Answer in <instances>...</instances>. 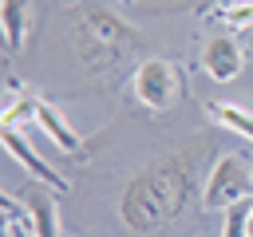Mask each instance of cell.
I'll use <instances>...</instances> for the list:
<instances>
[{"mask_svg": "<svg viewBox=\"0 0 253 237\" xmlns=\"http://www.w3.org/2000/svg\"><path fill=\"white\" fill-rule=\"evenodd\" d=\"M217 24H225V28H249L253 24V0H225V4H217L213 12H210Z\"/></svg>", "mask_w": 253, "mask_h": 237, "instance_id": "9c48e42d", "label": "cell"}, {"mask_svg": "<svg viewBox=\"0 0 253 237\" xmlns=\"http://www.w3.org/2000/svg\"><path fill=\"white\" fill-rule=\"evenodd\" d=\"M4 150H8V154H12V158H16L36 182H43V186H51V190H67V182H63V178H59V174H55V170H51L32 146H28V138H24L16 126H4Z\"/></svg>", "mask_w": 253, "mask_h": 237, "instance_id": "8992f818", "label": "cell"}, {"mask_svg": "<svg viewBox=\"0 0 253 237\" xmlns=\"http://www.w3.org/2000/svg\"><path fill=\"white\" fill-rule=\"evenodd\" d=\"M245 198H253V166L237 154L217 158L206 178V209H229Z\"/></svg>", "mask_w": 253, "mask_h": 237, "instance_id": "6da1fadb", "label": "cell"}, {"mask_svg": "<svg viewBox=\"0 0 253 237\" xmlns=\"http://www.w3.org/2000/svg\"><path fill=\"white\" fill-rule=\"evenodd\" d=\"M4 237H36L28 221H16V217H4Z\"/></svg>", "mask_w": 253, "mask_h": 237, "instance_id": "8fae6325", "label": "cell"}, {"mask_svg": "<svg viewBox=\"0 0 253 237\" xmlns=\"http://www.w3.org/2000/svg\"><path fill=\"white\" fill-rule=\"evenodd\" d=\"M20 201L32 217V233L36 237H59V205H55V194L51 186L43 182H28L20 190Z\"/></svg>", "mask_w": 253, "mask_h": 237, "instance_id": "277c9868", "label": "cell"}, {"mask_svg": "<svg viewBox=\"0 0 253 237\" xmlns=\"http://www.w3.org/2000/svg\"><path fill=\"white\" fill-rule=\"evenodd\" d=\"M249 209H253V201H249V198H245V201H233V205L225 209L221 237H249Z\"/></svg>", "mask_w": 253, "mask_h": 237, "instance_id": "30bf717a", "label": "cell"}, {"mask_svg": "<svg viewBox=\"0 0 253 237\" xmlns=\"http://www.w3.org/2000/svg\"><path fill=\"white\" fill-rule=\"evenodd\" d=\"M123 4H130V0H123Z\"/></svg>", "mask_w": 253, "mask_h": 237, "instance_id": "4fadbf2b", "label": "cell"}, {"mask_svg": "<svg viewBox=\"0 0 253 237\" xmlns=\"http://www.w3.org/2000/svg\"><path fill=\"white\" fill-rule=\"evenodd\" d=\"M241 63H245V47L237 43V36H210L206 40V47H202V67H206V75L213 79V83H229V79H237V71H241Z\"/></svg>", "mask_w": 253, "mask_h": 237, "instance_id": "3957f363", "label": "cell"}, {"mask_svg": "<svg viewBox=\"0 0 253 237\" xmlns=\"http://www.w3.org/2000/svg\"><path fill=\"white\" fill-rule=\"evenodd\" d=\"M28 118H36V126H43V134L63 150V154H75V158H83V138L67 126V118H59V111L51 107V103H43V99H28Z\"/></svg>", "mask_w": 253, "mask_h": 237, "instance_id": "5b68a950", "label": "cell"}, {"mask_svg": "<svg viewBox=\"0 0 253 237\" xmlns=\"http://www.w3.org/2000/svg\"><path fill=\"white\" fill-rule=\"evenodd\" d=\"M206 111H210L213 122H221V126H229V130H237L241 138L253 142V115L245 107H237V103H206Z\"/></svg>", "mask_w": 253, "mask_h": 237, "instance_id": "52a82bcc", "label": "cell"}, {"mask_svg": "<svg viewBox=\"0 0 253 237\" xmlns=\"http://www.w3.org/2000/svg\"><path fill=\"white\" fill-rule=\"evenodd\" d=\"M0 12H4V43H8V51H20V43H24V0H4Z\"/></svg>", "mask_w": 253, "mask_h": 237, "instance_id": "ba28073f", "label": "cell"}, {"mask_svg": "<svg viewBox=\"0 0 253 237\" xmlns=\"http://www.w3.org/2000/svg\"><path fill=\"white\" fill-rule=\"evenodd\" d=\"M237 43H241V47H245V55H249V59H253V24H249V28H241V32H237Z\"/></svg>", "mask_w": 253, "mask_h": 237, "instance_id": "7c38bea8", "label": "cell"}, {"mask_svg": "<svg viewBox=\"0 0 253 237\" xmlns=\"http://www.w3.org/2000/svg\"><path fill=\"white\" fill-rule=\"evenodd\" d=\"M178 67L170 59H146L138 63V71L130 75V95L146 107V111H166L178 99Z\"/></svg>", "mask_w": 253, "mask_h": 237, "instance_id": "7a4b0ae2", "label": "cell"}]
</instances>
